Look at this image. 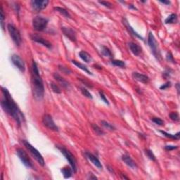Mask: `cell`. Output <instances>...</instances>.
<instances>
[{
	"label": "cell",
	"mask_w": 180,
	"mask_h": 180,
	"mask_svg": "<svg viewBox=\"0 0 180 180\" xmlns=\"http://www.w3.org/2000/svg\"><path fill=\"white\" fill-rule=\"evenodd\" d=\"M1 92L3 94L1 101V108L4 112L14 119L18 126H21L22 122L25 121L24 115L19 109L7 88L1 87Z\"/></svg>",
	"instance_id": "6da1fadb"
},
{
	"label": "cell",
	"mask_w": 180,
	"mask_h": 180,
	"mask_svg": "<svg viewBox=\"0 0 180 180\" xmlns=\"http://www.w3.org/2000/svg\"><path fill=\"white\" fill-rule=\"evenodd\" d=\"M31 83H32V91L33 97L36 100L40 101L43 99L44 94V88L43 80L40 75L38 66L35 60H32Z\"/></svg>",
	"instance_id": "7a4b0ae2"
},
{
	"label": "cell",
	"mask_w": 180,
	"mask_h": 180,
	"mask_svg": "<svg viewBox=\"0 0 180 180\" xmlns=\"http://www.w3.org/2000/svg\"><path fill=\"white\" fill-rule=\"evenodd\" d=\"M23 144H24L25 147L27 148V150H28L29 153L32 155V157L35 158V161H36L40 165L44 167V166L45 165L44 160V158H43L42 156L40 154V152H39L38 150L35 148V147L32 146L30 143H29L28 142H27L26 140H23Z\"/></svg>",
	"instance_id": "3957f363"
},
{
	"label": "cell",
	"mask_w": 180,
	"mask_h": 180,
	"mask_svg": "<svg viewBox=\"0 0 180 180\" xmlns=\"http://www.w3.org/2000/svg\"><path fill=\"white\" fill-rule=\"evenodd\" d=\"M56 146L61 152V153L65 156V158L67 159L74 173H76L77 172V161H76L75 156L71 153V152L69 150H68L65 147L62 146Z\"/></svg>",
	"instance_id": "277c9868"
},
{
	"label": "cell",
	"mask_w": 180,
	"mask_h": 180,
	"mask_svg": "<svg viewBox=\"0 0 180 180\" xmlns=\"http://www.w3.org/2000/svg\"><path fill=\"white\" fill-rule=\"evenodd\" d=\"M49 23V19L42 16H36L32 19V27L36 31L44 30Z\"/></svg>",
	"instance_id": "5b68a950"
},
{
	"label": "cell",
	"mask_w": 180,
	"mask_h": 180,
	"mask_svg": "<svg viewBox=\"0 0 180 180\" xmlns=\"http://www.w3.org/2000/svg\"><path fill=\"white\" fill-rule=\"evenodd\" d=\"M148 44L149 47L151 49V52L153 53V56L156 58V59L160 60L161 58V52L158 49V44L153 32H150L148 37Z\"/></svg>",
	"instance_id": "8992f818"
},
{
	"label": "cell",
	"mask_w": 180,
	"mask_h": 180,
	"mask_svg": "<svg viewBox=\"0 0 180 180\" xmlns=\"http://www.w3.org/2000/svg\"><path fill=\"white\" fill-rule=\"evenodd\" d=\"M8 31L9 32L11 38L12 40L16 46H19L21 44L22 42V39H21V35L20 33V31L15 27L13 25L9 24L7 26Z\"/></svg>",
	"instance_id": "52a82bcc"
},
{
	"label": "cell",
	"mask_w": 180,
	"mask_h": 180,
	"mask_svg": "<svg viewBox=\"0 0 180 180\" xmlns=\"http://www.w3.org/2000/svg\"><path fill=\"white\" fill-rule=\"evenodd\" d=\"M16 153L18 155V158L21 161V162L23 163V164L26 167H28V168H32L33 167V164H32V161H31L30 158H29L28 155L27 154V153L23 148H17Z\"/></svg>",
	"instance_id": "ba28073f"
},
{
	"label": "cell",
	"mask_w": 180,
	"mask_h": 180,
	"mask_svg": "<svg viewBox=\"0 0 180 180\" xmlns=\"http://www.w3.org/2000/svg\"><path fill=\"white\" fill-rule=\"evenodd\" d=\"M42 123L44 126L49 129L50 130L54 132H58V128L56 126V125L53 120L52 117L49 114H45L42 118Z\"/></svg>",
	"instance_id": "9c48e42d"
},
{
	"label": "cell",
	"mask_w": 180,
	"mask_h": 180,
	"mask_svg": "<svg viewBox=\"0 0 180 180\" xmlns=\"http://www.w3.org/2000/svg\"><path fill=\"white\" fill-rule=\"evenodd\" d=\"M49 2V1L48 0H42V1L32 0L30 1V5L32 10L35 11V12H40L47 7Z\"/></svg>",
	"instance_id": "30bf717a"
},
{
	"label": "cell",
	"mask_w": 180,
	"mask_h": 180,
	"mask_svg": "<svg viewBox=\"0 0 180 180\" xmlns=\"http://www.w3.org/2000/svg\"><path fill=\"white\" fill-rule=\"evenodd\" d=\"M30 37L32 41L43 45V46L48 48V49H52V43H51L50 42L48 41V40H46V39H44L42 36H40V35H38V34H30Z\"/></svg>",
	"instance_id": "8fae6325"
},
{
	"label": "cell",
	"mask_w": 180,
	"mask_h": 180,
	"mask_svg": "<svg viewBox=\"0 0 180 180\" xmlns=\"http://www.w3.org/2000/svg\"><path fill=\"white\" fill-rule=\"evenodd\" d=\"M12 63L21 72L24 73L26 71V65L22 58L17 54H13L11 56Z\"/></svg>",
	"instance_id": "7c38bea8"
},
{
	"label": "cell",
	"mask_w": 180,
	"mask_h": 180,
	"mask_svg": "<svg viewBox=\"0 0 180 180\" xmlns=\"http://www.w3.org/2000/svg\"><path fill=\"white\" fill-rule=\"evenodd\" d=\"M62 32H63V35L66 37V38L69 39L72 42H76L77 40V38H76V33L71 28L67 27H63L61 28Z\"/></svg>",
	"instance_id": "4fadbf2b"
},
{
	"label": "cell",
	"mask_w": 180,
	"mask_h": 180,
	"mask_svg": "<svg viewBox=\"0 0 180 180\" xmlns=\"http://www.w3.org/2000/svg\"><path fill=\"white\" fill-rule=\"evenodd\" d=\"M132 76L133 79L136 81L139 82V83H142L144 84H147L149 82V77L147 75H144V74H141L137 72H134L132 73Z\"/></svg>",
	"instance_id": "5bb4252c"
},
{
	"label": "cell",
	"mask_w": 180,
	"mask_h": 180,
	"mask_svg": "<svg viewBox=\"0 0 180 180\" xmlns=\"http://www.w3.org/2000/svg\"><path fill=\"white\" fill-rule=\"evenodd\" d=\"M85 156H86V157L88 159L96 166V167H97L98 168L100 169V170H101V169L103 168V166H102L101 163V162L99 161V160L98 159L97 156L93 155L92 153H89V152H86V153H85Z\"/></svg>",
	"instance_id": "9a60e30c"
},
{
	"label": "cell",
	"mask_w": 180,
	"mask_h": 180,
	"mask_svg": "<svg viewBox=\"0 0 180 180\" xmlns=\"http://www.w3.org/2000/svg\"><path fill=\"white\" fill-rule=\"evenodd\" d=\"M128 45H129V47H130V51H131L132 53L134 55L138 56H139L141 54H142V48L139 45H138L137 44H136V43H134V42H132L129 43Z\"/></svg>",
	"instance_id": "2e32d148"
},
{
	"label": "cell",
	"mask_w": 180,
	"mask_h": 180,
	"mask_svg": "<svg viewBox=\"0 0 180 180\" xmlns=\"http://www.w3.org/2000/svg\"><path fill=\"white\" fill-rule=\"evenodd\" d=\"M53 76H54V79H55V80H56V81L58 82V83H59L60 85L63 87H64V88L70 87L69 83H68L67 80H65L63 77H61L59 74L56 73H54L53 74Z\"/></svg>",
	"instance_id": "e0dca14e"
},
{
	"label": "cell",
	"mask_w": 180,
	"mask_h": 180,
	"mask_svg": "<svg viewBox=\"0 0 180 180\" xmlns=\"http://www.w3.org/2000/svg\"><path fill=\"white\" fill-rule=\"evenodd\" d=\"M122 161L126 164L127 165L129 166L131 168L134 169L136 167V163L132 159V158L130 156H128V154H125L122 156Z\"/></svg>",
	"instance_id": "ac0fdd59"
},
{
	"label": "cell",
	"mask_w": 180,
	"mask_h": 180,
	"mask_svg": "<svg viewBox=\"0 0 180 180\" xmlns=\"http://www.w3.org/2000/svg\"><path fill=\"white\" fill-rule=\"evenodd\" d=\"M122 21H123V24L125 25V27H126L127 29H128V30L130 32V33L132 34V35H134V36H135V37H136V38L141 39V40H144V38H143L140 35H139V34H138L137 32H136V31H135L134 29H133V28L131 26H130V23H129L128 21H127L126 18H123Z\"/></svg>",
	"instance_id": "d6986e66"
},
{
	"label": "cell",
	"mask_w": 180,
	"mask_h": 180,
	"mask_svg": "<svg viewBox=\"0 0 180 180\" xmlns=\"http://www.w3.org/2000/svg\"><path fill=\"white\" fill-rule=\"evenodd\" d=\"M61 173H63V177H64L65 179H68V178L71 177L72 176L73 173H74L72 167H64L63 168L61 169Z\"/></svg>",
	"instance_id": "ffe728a7"
},
{
	"label": "cell",
	"mask_w": 180,
	"mask_h": 180,
	"mask_svg": "<svg viewBox=\"0 0 180 180\" xmlns=\"http://www.w3.org/2000/svg\"><path fill=\"white\" fill-rule=\"evenodd\" d=\"M79 56H80V58H81L83 61L86 62V63H89V62H91V60H92L91 56H90L87 52H85V51H81V52L79 53Z\"/></svg>",
	"instance_id": "44dd1931"
},
{
	"label": "cell",
	"mask_w": 180,
	"mask_h": 180,
	"mask_svg": "<svg viewBox=\"0 0 180 180\" xmlns=\"http://www.w3.org/2000/svg\"><path fill=\"white\" fill-rule=\"evenodd\" d=\"M178 21V17L177 15L175 13H172L167 17L165 20V23L166 24H173V23H177Z\"/></svg>",
	"instance_id": "7402d4cb"
},
{
	"label": "cell",
	"mask_w": 180,
	"mask_h": 180,
	"mask_svg": "<svg viewBox=\"0 0 180 180\" xmlns=\"http://www.w3.org/2000/svg\"><path fill=\"white\" fill-rule=\"evenodd\" d=\"M72 63H73V64L75 65V66H77V68H79L80 69L83 70V71H85V73H87L89 74V75H92V73H91V71H89V70H88V68H87V66H85V65L82 64L81 63H80V62H78V61H76V60H73Z\"/></svg>",
	"instance_id": "603a6c76"
},
{
	"label": "cell",
	"mask_w": 180,
	"mask_h": 180,
	"mask_svg": "<svg viewBox=\"0 0 180 180\" xmlns=\"http://www.w3.org/2000/svg\"><path fill=\"white\" fill-rule=\"evenodd\" d=\"M54 11H56L58 12V13H60V14H62L63 15V16H65L66 18H71V15H70L69 12L66 9H63V8L62 7H54Z\"/></svg>",
	"instance_id": "cb8c5ba5"
},
{
	"label": "cell",
	"mask_w": 180,
	"mask_h": 180,
	"mask_svg": "<svg viewBox=\"0 0 180 180\" xmlns=\"http://www.w3.org/2000/svg\"><path fill=\"white\" fill-rule=\"evenodd\" d=\"M160 132L163 135V136H166V137L170 138V139H175V140H179L180 138V132H177L175 134H169V133L166 132L165 131H163V130H161Z\"/></svg>",
	"instance_id": "d4e9b609"
},
{
	"label": "cell",
	"mask_w": 180,
	"mask_h": 180,
	"mask_svg": "<svg viewBox=\"0 0 180 180\" xmlns=\"http://www.w3.org/2000/svg\"><path fill=\"white\" fill-rule=\"evenodd\" d=\"M101 52L102 55L104 56H105V57H108V58H112L113 57L112 53H111V50H110V49H108L107 46H101Z\"/></svg>",
	"instance_id": "484cf974"
},
{
	"label": "cell",
	"mask_w": 180,
	"mask_h": 180,
	"mask_svg": "<svg viewBox=\"0 0 180 180\" xmlns=\"http://www.w3.org/2000/svg\"><path fill=\"white\" fill-rule=\"evenodd\" d=\"M91 128H92L94 132H95L97 135H99V136H101V135H103L105 134L103 130H101V129L99 128L97 125H96V124H91Z\"/></svg>",
	"instance_id": "4316f807"
},
{
	"label": "cell",
	"mask_w": 180,
	"mask_h": 180,
	"mask_svg": "<svg viewBox=\"0 0 180 180\" xmlns=\"http://www.w3.org/2000/svg\"><path fill=\"white\" fill-rule=\"evenodd\" d=\"M101 125H103V126L105 128H106L107 130H111V131H113V130H116V128H115V127L113 126L112 124L109 123V122H106V121H105V120H101Z\"/></svg>",
	"instance_id": "83f0119b"
},
{
	"label": "cell",
	"mask_w": 180,
	"mask_h": 180,
	"mask_svg": "<svg viewBox=\"0 0 180 180\" xmlns=\"http://www.w3.org/2000/svg\"><path fill=\"white\" fill-rule=\"evenodd\" d=\"M0 19H1V27L2 30H4V19H5V15H4L3 7H0Z\"/></svg>",
	"instance_id": "f1b7e54d"
},
{
	"label": "cell",
	"mask_w": 180,
	"mask_h": 180,
	"mask_svg": "<svg viewBox=\"0 0 180 180\" xmlns=\"http://www.w3.org/2000/svg\"><path fill=\"white\" fill-rule=\"evenodd\" d=\"M111 63L115 66H117V67L120 68H124L125 66V63L122 60H112Z\"/></svg>",
	"instance_id": "f546056e"
},
{
	"label": "cell",
	"mask_w": 180,
	"mask_h": 180,
	"mask_svg": "<svg viewBox=\"0 0 180 180\" xmlns=\"http://www.w3.org/2000/svg\"><path fill=\"white\" fill-rule=\"evenodd\" d=\"M50 86L52 91H54V93H56V94H60V93H61V90H60V87L56 85V84H55L54 83H51Z\"/></svg>",
	"instance_id": "4dcf8cb0"
},
{
	"label": "cell",
	"mask_w": 180,
	"mask_h": 180,
	"mask_svg": "<svg viewBox=\"0 0 180 180\" xmlns=\"http://www.w3.org/2000/svg\"><path fill=\"white\" fill-rule=\"evenodd\" d=\"M145 153H146V155L147 157L149 158L150 160H151V161H155L156 160V156H155V155L153 154V151H152V150H150L149 149H146L145 150Z\"/></svg>",
	"instance_id": "1f68e13d"
},
{
	"label": "cell",
	"mask_w": 180,
	"mask_h": 180,
	"mask_svg": "<svg viewBox=\"0 0 180 180\" xmlns=\"http://www.w3.org/2000/svg\"><path fill=\"white\" fill-rule=\"evenodd\" d=\"M80 90H81L82 94H83V95L85 96V97H86L87 98H88V99H92V98H93L92 95H91V93H90L89 91L86 89V88L81 87V88H80Z\"/></svg>",
	"instance_id": "d6a6232c"
},
{
	"label": "cell",
	"mask_w": 180,
	"mask_h": 180,
	"mask_svg": "<svg viewBox=\"0 0 180 180\" xmlns=\"http://www.w3.org/2000/svg\"><path fill=\"white\" fill-rule=\"evenodd\" d=\"M169 116H170V119H171L172 120L176 121V122H178V121L179 120V114H178V113L172 112L170 113Z\"/></svg>",
	"instance_id": "836d02e7"
},
{
	"label": "cell",
	"mask_w": 180,
	"mask_h": 180,
	"mask_svg": "<svg viewBox=\"0 0 180 180\" xmlns=\"http://www.w3.org/2000/svg\"><path fill=\"white\" fill-rule=\"evenodd\" d=\"M58 69H59L60 71L63 73L66 74V75H69V74H71V72H72L69 68L65 67V66H58Z\"/></svg>",
	"instance_id": "e575fe53"
},
{
	"label": "cell",
	"mask_w": 180,
	"mask_h": 180,
	"mask_svg": "<svg viewBox=\"0 0 180 180\" xmlns=\"http://www.w3.org/2000/svg\"><path fill=\"white\" fill-rule=\"evenodd\" d=\"M152 121H153L154 123H156V125H161V126L164 125V121L162 119L159 118H152Z\"/></svg>",
	"instance_id": "d590c367"
},
{
	"label": "cell",
	"mask_w": 180,
	"mask_h": 180,
	"mask_svg": "<svg viewBox=\"0 0 180 180\" xmlns=\"http://www.w3.org/2000/svg\"><path fill=\"white\" fill-rule=\"evenodd\" d=\"M99 96H100V97H101V100L103 101L105 103H106L107 105H109V103H108V99H107L106 97H105L104 93H103L102 91H99Z\"/></svg>",
	"instance_id": "8d00e7d4"
},
{
	"label": "cell",
	"mask_w": 180,
	"mask_h": 180,
	"mask_svg": "<svg viewBox=\"0 0 180 180\" xmlns=\"http://www.w3.org/2000/svg\"><path fill=\"white\" fill-rule=\"evenodd\" d=\"M170 87H171V83H170V82H167V83L164 84V85H161V86L160 87V89L165 90L166 89H167V88Z\"/></svg>",
	"instance_id": "74e56055"
},
{
	"label": "cell",
	"mask_w": 180,
	"mask_h": 180,
	"mask_svg": "<svg viewBox=\"0 0 180 180\" xmlns=\"http://www.w3.org/2000/svg\"><path fill=\"white\" fill-rule=\"evenodd\" d=\"M99 4H102V5H103L104 7H107V8H109V9H111L112 8V4L110 2H108V1H99Z\"/></svg>",
	"instance_id": "f35d334b"
},
{
	"label": "cell",
	"mask_w": 180,
	"mask_h": 180,
	"mask_svg": "<svg viewBox=\"0 0 180 180\" xmlns=\"http://www.w3.org/2000/svg\"><path fill=\"white\" fill-rule=\"evenodd\" d=\"M166 58H167V60H168V61L172 62V63H175V60H174L173 55H172V54L170 52L167 53V56H166Z\"/></svg>",
	"instance_id": "ab89813d"
},
{
	"label": "cell",
	"mask_w": 180,
	"mask_h": 180,
	"mask_svg": "<svg viewBox=\"0 0 180 180\" xmlns=\"http://www.w3.org/2000/svg\"><path fill=\"white\" fill-rule=\"evenodd\" d=\"M178 148L177 146H170V145H167L165 146V149L166 150H168V151H170V150H173L175 149H177Z\"/></svg>",
	"instance_id": "60d3db41"
},
{
	"label": "cell",
	"mask_w": 180,
	"mask_h": 180,
	"mask_svg": "<svg viewBox=\"0 0 180 180\" xmlns=\"http://www.w3.org/2000/svg\"><path fill=\"white\" fill-rule=\"evenodd\" d=\"M80 81H82L83 82V83H84V84H85V85H86V86H87L88 87H92V85H91V84H90L89 82H87V81H86V80H82V79H80Z\"/></svg>",
	"instance_id": "b9f144b4"
},
{
	"label": "cell",
	"mask_w": 180,
	"mask_h": 180,
	"mask_svg": "<svg viewBox=\"0 0 180 180\" xmlns=\"http://www.w3.org/2000/svg\"><path fill=\"white\" fill-rule=\"evenodd\" d=\"M88 175H89V177H88V179H97V177L94 176V175H93V174L89 173Z\"/></svg>",
	"instance_id": "7bdbcfd3"
},
{
	"label": "cell",
	"mask_w": 180,
	"mask_h": 180,
	"mask_svg": "<svg viewBox=\"0 0 180 180\" xmlns=\"http://www.w3.org/2000/svg\"><path fill=\"white\" fill-rule=\"evenodd\" d=\"M160 2L163 3V4H166V5H169V4H170V1H165V0L162 1V0H161V1H160Z\"/></svg>",
	"instance_id": "ee69618b"
},
{
	"label": "cell",
	"mask_w": 180,
	"mask_h": 180,
	"mask_svg": "<svg viewBox=\"0 0 180 180\" xmlns=\"http://www.w3.org/2000/svg\"><path fill=\"white\" fill-rule=\"evenodd\" d=\"M129 9H134V10H137V9H136V8L134 7V6H133L132 4H130V5H129Z\"/></svg>",
	"instance_id": "f6af8a7d"
},
{
	"label": "cell",
	"mask_w": 180,
	"mask_h": 180,
	"mask_svg": "<svg viewBox=\"0 0 180 180\" xmlns=\"http://www.w3.org/2000/svg\"><path fill=\"white\" fill-rule=\"evenodd\" d=\"M120 176H121V178H122V179H129V178L128 177L125 176V175H124L123 174H121Z\"/></svg>",
	"instance_id": "bcb514c9"
},
{
	"label": "cell",
	"mask_w": 180,
	"mask_h": 180,
	"mask_svg": "<svg viewBox=\"0 0 180 180\" xmlns=\"http://www.w3.org/2000/svg\"><path fill=\"white\" fill-rule=\"evenodd\" d=\"M176 88H177V90L178 94H179V83H177L176 85Z\"/></svg>",
	"instance_id": "7dc6e473"
}]
</instances>
